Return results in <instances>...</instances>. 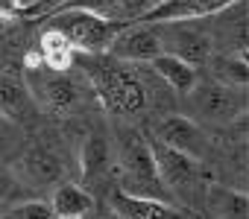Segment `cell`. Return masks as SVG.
<instances>
[{
	"label": "cell",
	"instance_id": "12",
	"mask_svg": "<svg viewBox=\"0 0 249 219\" xmlns=\"http://www.w3.org/2000/svg\"><path fill=\"white\" fill-rule=\"evenodd\" d=\"M108 207L114 210L117 219H196L188 207L159 202V199H144V196H129L123 190H111Z\"/></svg>",
	"mask_w": 249,
	"mask_h": 219
},
{
	"label": "cell",
	"instance_id": "4",
	"mask_svg": "<svg viewBox=\"0 0 249 219\" xmlns=\"http://www.w3.org/2000/svg\"><path fill=\"white\" fill-rule=\"evenodd\" d=\"M182 99L188 102V117L199 126L226 129L234 126L240 117H246V91L217 82L214 76L196 79V85Z\"/></svg>",
	"mask_w": 249,
	"mask_h": 219
},
{
	"label": "cell",
	"instance_id": "8",
	"mask_svg": "<svg viewBox=\"0 0 249 219\" xmlns=\"http://www.w3.org/2000/svg\"><path fill=\"white\" fill-rule=\"evenodd\" d=\"M12 172L27 187H53V184L65 181L68 167H65V155L56 146H50V143H30V146H24L15 155Z\"/></svg>",
	"mask_w": 249,
	"mask_h": 219
},
{
	"label": "cell",
	"instance_id": "13",
	"mask_svg": "<svg viewBox=\"0 0 249 219\" xmlns=\"http://www.w3.org/2000/svg\"><path fill=\"white\" fill-rule=\"evenodd\" d=\"M111 135L106 129H94L88 132V138L82 141V152H79V172H82V187L100 184L106 178H111Z\"/></svg>",
	"mask_w": 249,
	"mask_h": 219
},
{
	"label": "cell",
	"instance_id": "3",
	"mask_svg": "<svg viewBox=\"0 0 249 219\" xmlns=\"http://www.w3.org/2000/svg\"><path fill=\"white\" fill-rule=\"evenodd\" d=\"M24 85H27V91L33 96V105L41 108V111H50V114H73V111H79V108L85 105L88 96H94L82 76L76 79L68 70L47 67L38 59L30 62Z\"/></svg>",
	"mask_w": 249,
	"mask_h": 219
},
{
	"label": "cell",
	"instance_id": "1",
	"mask_svg": "<svg viewBox=\"0 0 249 219\" xmlns=\"http://www.w3.org/2000/svg\"><path fill=\"white\" fill-rule=\"evenodd\" d=\"M73 64H79L82 79L88 82L94 99L106 114H111L120 123H132L150 111V94L144 82V64H126L117 62L108 53L100 56H76Z\"/></svg>",
	"mask_w": 249,
	"mask_h": 219
},
{
	"label": "cell",
	"instance_id": "26",
	"mask_svg": "<svg viewBox=\"0 0 249 219\" xmlns=\"http://www.w3.org/2000/svg\"><path fill=\"white\" fill-rule=\"evenodd\" d=\"M21 9H18V3L15 0H0V18L3 21H9V18H15Z\"/></svg>",
	"mask_w": 249,
	"mask_h": 219
},
{
	"label": "cell",
	"instance_id": "2",
	"mask_svg": "<svg viewBox=\"0 0 249 219\" xmlns=\"http://www.w3.org/2000/svg\"><path fill=\"white\" fill-rule=\"evenodd\" d=\"M111 175L117 178V190L129 196H144V199H159V202H173L167 187L159 178L153 149L147 135H141L132 123H117L111 132Z\"/></svg>",
	"mask_w": 249,
	"mask_h": 219
},
{
	"label": "cell",
	"instance_id": "10",
	"mask_svg": "<svg viewBox=\"0 0 249 219\" xmlns=\"http://www.w3.org/2000/svg\"><path fill=\"white\" fill-rule=\"evenodd\" d=\"M106 53L117 62H126V64H150L156 56L164 53V47H161V38H159L153 24H138V27L126 24L111 38Z\"/></svg>",
	"mask_w": 249,
	"mask_h": 219
},
{
	"label": "cell",
	"instance_id": "24",
	"mask_svg": "<svg viewBox=\"0 0 249 219\" xmlns=\"http://www.w3.org/2000/svg\"><path fill=\"white\" fill-rule=\"evenodd\" d=\"M62 3H65V0H38V3H36L30 12H33V15H50V12L59 9Z\"/></svg>",
	"mask_w": 249,
	"mask_h": 219
},
{
	"label": "cell",
	"instance_id": "7",
	"mask_svg": "<svg viewBox=\"0 0 249 219\" xmlns=\"http://www.w3.org/2000/svg\"><path fill=\"white\" fill-rule=\"evenodd\" d=\"M159 38H161V47L164 53L194 64V67H202L208 64V59L214 56V38L211 32L199 30L194 21H173V24H153Z\"/></svg>",
	"mask_w": 249,
	"mask_h": 219
},
{
	"label": "cell",
	"instance_id": "6",
	"mask_svg": "<svg viewBox=\"0 0 249 219\" xmlns=\"http://www.w3.org/2000/svg\"><path fill=\"white\" fill-rule=\"evenodd\" d=\"M150 141V149H153V161H156V170H159V178L161 184L167 187V193L173 196L176 204L188 207L194 199H196V190L202 187L205 190V178H202V161L185 155V152H176L153 138Z\"/></svg>",
	"mask_w": 249,
	"mask_h": 219
},
{
	"label": "cell",
	"instance_id": "11",
	"mask_svg": "<svg viewBox=\"0 0 249 219\" xmlns=\"http://www.w3.org/2000/svg\"><path fill=\"white\" fill-rule=\"evenodd\" d=\"M237 0H159L153 3L138 24H173V21H202L214 18L223 9H229Z\"/></svg>",
	"mask_w": 249,
	"mask_h": 219
},
{
	"label": "cell",
	"instance_id": "17",
	"mask_svg": "<svg viewBox=\"0 0 249 219\" xmlns=\"http://www.w3.org/2000/svg\"><path fill=\"white\" fill-rule=\"evenodd\" d=\"M33 96L24 85V79L0 73V117H9L15 123L27 120V114L33 111Z\"/></svg>",
	"mask_w": 249,
	"mask_h": 219
},
{
	"label": "cell",
	"instance_id": "19",
	"mask_svg": "<svg viewBox=\"0 0 249 219\" xmlns=\"http://www.w3.org/2000/svg\"><path fill=\"white\" fill-rule=\"evenodd\" d=\"M208 62H211V67H214V79H217V82H226V85H231V88H243V91H246V82H249L246 56L220 53V56H211Z\"/></svg>",
	"mask_w": 249,
	"mask_h": 219
},
{
	"label": "cell",
	"instance_id": "23",
	"mask_svg": "<svg viewBox=\"0 0 249 219\" xmlns=\"http://www.w3.org/2000/svg\"><path fill=\"white\" fill-rule=\"evenodd\" d=\"M27 184H21V178L12 172V167H6L0 161V204H15L21 199H27Z\"/></svg>",
	"mask_w": 249,
	"mask_h": 219
},
{
	"label": "cell",
	"instance_id": "25",
	"mask_svg": "<svg viewBox=\"0 0 249 219\" xmlns=\"http://www.w3.org/2000/svg\"><path fill=\"white\" fill-rule=\"evenodd\" d=\"M82 219H117V216H114V210H111L108 204H106V207H97V204H94Z\"/></svg>",
	"mask_w": 249,
	"mask_h": 219
},
{
	"label": "cell",
	"instance_id": "29",
	"mask_svg": "<svg viewBox=\"0 0 249 219\" xmlns=\"http://www.w3.org/2000/svg\"><path fill=\"white\" fill-rule=\"evenodd\" d=\"M65 219H76V216H65Z\"/></svg>",
	"mask_w": 249,
	"mask_h": 219
},
{
	"label": "cell",
	"instance_id": "15",
	"mask_svg": "<svg viewBox=\"0 0 249 219\" xmlns=\"http://www.w3.org/2000/svg\"><path fill=\"white\" fill-rule=\"evenodd\" d=\"M150 70H153L176 96H185V94L196 85V79H199V73H196L194 64H188V62H182V59H176V56H170V53L156 56V59L150 62Z\"/></svg>",
	"mask_w": 249,
	"mask_h": 219
},
{
	"label": "cell",
	"instance_id": "20",
	"mask_svg": "<svg viewBox=\"0 0 249 219\" xmlns=\"http://www.w3.org/2000/svg\"><path fill=\"white\" fill-rule=\"evenodd\" d=\"M59 9H79V12L106 18V21H123V6H120V0H65ZM53 12H56V9H53Z\"/></svg>",
	"mask_w": 249,
	"mask_h": 219
},
{
	"label": "cell",
	"instance_id": "30",
	"mask_svg": "<svg viewBox=\"0 0 249 219\" xmlns=\"http://www.w3.org/2000/svg\"><path fill=\"white\" fill-rule=\"evenodd\" d=\"M153 3H159V0H153Z\"/></svg>",
	"mask_w": 249,
	"mask_h": 219
},
{
	"label": "cell",
	"instance_id": "14",
	"mask_svg": "<svg viewBox=\"0 0 249 219\" xmlns=\"http://www.w3.org/2000/svg\"><path fill=\"white\" fill-rule=\"evenodd\" d=\"M202 202L211 219H246L249 216L246 190H234L226 184H205Z\"/></svg>",
	"mask_w": 249,
	"mask_h": 219
},
{
	"label": "cell",
	"instance_id": "5",
	"mask_svg": "<svg viewBox=\"0 0 249 219\" xmlns=\"http://www.w3.org/2000/svg\"><path fill=\"white\" fill-rule=\"evenodd\" d=\"M120 27H126L123 21H106L79 9H56L50 12V30L68 38L76 56H100L108 50L111 38L120 32Z\"/></svg>",
	"mask_w": 249,
	"mask_h": 219
},
{
	"label": "cell",
	"instance_id": "21",
	"mask_svg": "<svg viewBox=\"0 0 249 219\" xmlns=\"http://www.w3.org/2000/svg\"><path fill=\"white\" fill-rule=\"evenodd\" d=\"M0 219H56L50 202L44 199H21L15 204H6V213L0 216Z\"/></svg>",
	"mask_w": 249,
	"mask_h": 219
},
{
	"label": "cell",
	"instance_id": "9",
	"mask_svg": "<svg viewBox=\"0 0 249 219\" xmlns=\"http://www.w3.org/2000/svg\"><path fill=\"white\" fill-rule=\"evenodd\" d=\"M153 141H159V143H164V146H170V149H176V152H185V155H191V158H196V161H202L205 152H208L205 129H202L199 123H194L188 114H176V111L164 114V117L156 123Z\"/></svg>",
	"mask_w": 249,
	"mask_h": 219
},
{
	"label": "cell",
	"instance_id": "18",
	"mask_svg": "<svg viewBox=\"0 0 249 219\" xmlns=\"http://www.w3.org/2000/svg\"><path fill=\"white\" fill-rule=\"evenodd\" d=\"M38 47H41L38 62H44L47 67H56V70H71V67H73L76 53H73V47L68 44V38L59 35L56 30H47V32L41 35Z\"/></svg>",
	"mask_w": 249,
	"mask_h": 219
},
{
	"label": "cell",
	"instance_id": "28",
	"mask_svg": "<svg viewBox=\"0 0 249 219\" xmlns=\"http://www.w3.org/2000/svg\"><path fill=\"white\" fill-rule=\"evenodd\" d=\"M0 73H6V62L3 59H0Z\"/></svg>",
	"mask_w": 249,
	"mask_h": 219
},
{
	"label": "cell",
	"instance_id": "16",
	"mask_svg": "<svg viewBox=\"0 0 249 219\" xmlns=\"http://www.w3.org/2000/svg\"><path fill=\"white\" fill-rule=\"evenodd\" d=\"M94 196L88 187L76 184V181H59L53 187V199H50V207L56 213V219H65V216H76L82 219L91 207H94Z\"/></svg>",
	"mask_w": 249,
	"mask_h": 219
},
{
	"label": "cell",
	"instance_id": "27",
	"mask_svg": "<svg viewBox=\"0 0 249 219\" xmlns=\"http://www.w3.org/2000/svg\"><path fill=\"white\" fill-rule=\"evenodd\" d=\"M15 3H18V9H24V12H30L36 3H38V0H15Z\"/></svg>",
	"mask_w": 249,
	"mask_h": 219
},
{
	"label": "cell",
	"instance_id": "22",
	"mask_svg": "<svg viewBox=\"0 0 249 219\" xmlns=\"http://www.w3.org/2000/svg\"><path fill=\"white\" fill-rule=\"evenodd\" d=\"M24 149V132L21 123L0 117V158H15Z\"/></svg>",
	"mask_w": 249,
	"mask_h": 219
}]
</instances>
